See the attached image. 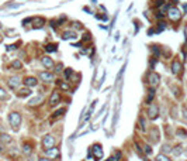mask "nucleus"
Instances as JSON below:
<instances>
[{"label": "nucleus", "mask_w": 187, "mask_h": 161, "mask_svg": "<svg viewBox=\"0 0 187 161\" xmlns=\"http://www.w3.org/2000/svg\"><path fill=\"white\" fill-rule=\"evenodd\" d=\"M9 123H10L11 129L14 131H17L20 129V124H21V114L18 112H11L9 114Z\"/></svg>", "instance_id": "f257e3e1"}, {"label": "nucleus", "mask_w": 187, "mask_h": 161, "mask_svg": "<svg viewBox=\"0 0 187 161\" xmlns=\"http://www.w3.org/2000/svg\"><path fill=\"white\" fill-rule=\"evenodd\" d=\"M167 17H169L173 23H176L182 18V11L179 10L177 7H170V9L167 10Z\"/></svg>", "instance_id": "f03ea898"}, {"label": "nucleus", "mask_w": 187, "mask_h": 161, "mask_svg": "<svg viewBox=\"0 0 187 161\" xmlns=\"http://www.w3.org/2000/svg\"><path fill=\"white\" fill-rule=\"evenodd\" d=\"M146 114H148V117H149L150 120H156V119H158V116H159V107H158V105H155V103H150L149 106H148Z\"/></svg>", "instance_id": "7ed1b4c3"}, {"label": "nucleus", "mask_w": 187, "mask_h": 161, "mask_svg": "<svg viewBox=\"0 0 187 161\" xmlns=\"http://www.w3.org/2000/svg\"><path fill=\"white\" fill-rule=\"evenodd\" d=\"M148 82H149V85L155 89L156 86H159V83H160V75L158 72H150L149 76H148Z\"/></svg>", "instance_id": "20e7f679"}, {"label": "nucleus", "mask_w": 187, "mask_h": 161, "mask_svg": "<svg viewBox=\"0 0 187 161\" xmlns=\"http://www.w3.org/2000/svg\"><path fill=\"white\" fill-rule=\"evenodd\" d=\"M53 145H55V137L52 134H47L42 139V147L45 150H48V148H52Z\"/></svg>", "instance_id": "39448f33"}, {"label": "nucleus", "mask_w": 187, "mask_h": 161, "mask_svg": "<svg viewBox=\"0 0 187 161\" xmlns=\"http://www.w3.org/2000/svg\"><path fill=\"white\" fill-rule=\"evenodd\" d=\"M90 154H93L96 160H102V158H103V148H102V144H93V145H91Z\"/></svg>", "instance_id": "423d86ee"}, {"label": "nucleus", "mask_w": 187, "mask_h": 161, "mask_svg": "<svg viewBox=\"0 0 187 161\" xmlns=\"http://www.w3.org/2000/svg\"><path fill=\"white\" fill-rule=\"evenodd\" d=\"M182 69H183L182 62H180L179 59H175V61L172 62V72H173L175 75H180V74H182Z\"/></svg>", "instance_id": "0eeeda50"}, {"label": "nucleus", "mask_w": 187, "mask_h": 161, "mask_svg": "<svg viewBox=\"0 0 187 161\" xmlns=\"http://www.w3.org/2000/svg\"><path fill=\"white\" fill-rule=\"evenodd\" d=\"M59 102H61V95L58 91H53L52 95L49 96V106H56Z\"/></svg>", "instance_id": "6e6552de"}, {"label": "nucleus", "mask_w": 187, "mask_h": 161, "mask_svg": "<svg viewBox=\"0 0 187 161\" xmlns=\"http://www.w3.org/2000/svg\"><path fill=\"white\" fill-rule=\"evenodd\" d=\"M7 83H9V86H10L11 89H17L20 86V83H21V79L18 76H11V78L7 79Z\"/></svg>", "instance_id": "1a4fd4ad"}, {"label": "nucleus", "mask_w": 187, "mask_h": 161, "mask_svg": "<svg viewBox=\"0 0 187 161\" xmlns=\"http://www.w3.org/2000/svg\"><path fill=\"white\" fill-rule=\"evenodd\" d=\"M39 78H41V80L49 83V82H52V80H53V74H52V72H47V71H44V72H39Z\"/></svg>", "instance_id": "9d476101"}, {"label": "nucleus", "mask_w": 187, "mask_h": 161, "mask_svg": "<svg viewBox=\"0 0 187 161\" xmlns=\"http://www.w3.org/2000/svg\"><path fill=\"white\" fill-rule=\"evenodd\" d=\"M62 40H76L77 38V34L76 31H72V30H66V31L62 32Z\"/></svg>", "instance_id": "9b49d317"}, {"label": "nucleus", "mask_w": 187, "mask_h": 161, "mask_svg": "<svg viewBox=\"0 0 187 161\" xmlns=\"http://www.w3.org/2000/svg\"><path fill=\"white\" fill-rule=\"evenodd\" d=\"M41 64L47 68V69H51V68H53V59L51 58V57H42L41 58Z\"/></svg>", "instance_id": "f8f14e48"}, {"label": "nucleus", "mask_w": 187, "mask_h": 161, "mask_svg": "<svg viewBox=\"0 0 187 161\" xmlns=\"http://www.w3.org/2000/svg\"><path fill=\"white\" fill-rule=\"evenodd\" d=\"M23 82H24V85H26L27 88H32V86H37L38 85L37 78H34V76H27Z\"/></svg>", "instance_id": "ddd939ff"}, {"label": "nucleus", "mask_w": 187, "mask_h": 161, "mask_svg": "<svg viewBox=\"0 0 187 161\" xmlns=\"http://www.w3.org/2000/svg\"><path fill=\"white\" fill-rule=\"evenodd\" d=\"M45 154L48 156V158L53 160V158H58V157H59V150H58V148H55V147H52V148L45 150Z\"/></svg>", "instance_id": "4468645a"}, {"label": "nucleus", "mask_w": 187, "mask_h": 161, "mask_svg": "<svg viewBox=\"0 0 187 161\" xmlns=\"http://www.w3.org/2000/svg\"><path fill=\"white\" fill-rule=\"evenodd\" d=\"M31 95V89L30 88H21V89H18V92H17V96L18 97H27Z\"/></svg>", "instance_id": "2eb2a0df"}, {"label": "nucleus", "mask_w": 187, "mask_h": 161, "mask_svg": "<svg viewBox=\"0 0 187 161\" xmlns=\"http://www.w3.org/2000/svg\"><path fill=\"white\" fill-rule=\"evenodd\" d=\"M150 140L153 141V144L159 141V130L156 129V127H153V129L150 130Z\"/></svg>", "instance_id": "dca6fc26"}, {"label": "nucleus", "mask_w": 187, "mask_h": 161, "mask_svg": "<svg viewBox=\"0 0 187 161\" xmlns=\"http://www.w3.org/2000/svg\"><path fill=\"white\" fill-rule=\"evenodd\" d=\"M11 141H13V139H11L9 134H6V133L0 134V143H1V144L6 145V144H9V143H11Z\"/></svg>", "instance_id": "f3484780"}, {"label": "nucleus", "mask_w": 187, "mask_h": 161, "mask_svg": "<svg viewBox=\"0 0 187 161\" xmlns=\"http://www.w3.org/2000/svg\"><path fill=\"white\" fill-rule=\"evenodd\" d=\"M42 100H44L42 96H35V97H32V99H30L28 105H30V106H38L39 103H42Z\"/></svg>", "instance_id": "a211bd4d"}, {"label": "nucleus", "mask_w": 187, "mask_h": 161, "mask_svg": "<svg viewBox=\"0 0 187 161\" xmlns=\"http://www.w3.org/2000/svg\"><path fill=\"white\" fill-rule=\"evenodd\" d=\"M31 21L34 23V28H41L44 26V18H39V17H35V18H31Z\"/></svg>", "instance_id": "6ab92c4d"}, {"label": "nucleus", "mask_w": 187, "mask_h": 161, "mask_svg": "<svg viewBox=\"0 0 187 161\" xmlns=\"http://www.w3.org/2000/svg\"><path fill=\"white\" fill-rule=\"evenodd\" d=\"M56 83H58V86L62 89V91H70V86L65 82V80H56Z\"/></svg>", "instance_id": "aec40b11"}, {"label": "nucleus", "mask_w": 187, "mask_h": 161, "mask_svg": "<svg viewBox=\"0 0 187 161\" xmlns=\"http://www.w3.org/2000/svg\"><path fill=\"white\" fill-rule=\"evenodd\" d=\"M23 153H24L26 156H30V154L32 153V147H31V144L26 143V144L23 145Z\"/></svg>", "instance_id": "412c9836"}, {"label": "nucleus", "mask_w": 187, "mask_h": 161, "mask_svg": "<svg viewBox=\"0 0 187 161\" xmlns=\"http://www.w3.org/2000/svg\"><path fill=\"white\" fill-rule=\"evenodd\" d=\"M58 49V45L56 44H48V45H45V51L47 52H55Z\"/></svg>", "instance_id": "4be33fe9"}, {"label": "nucleus", "mask_w": 187, "mask_h": 161, "mask_svg": "<svg viewBox=\"0 0 187 161\" xmlns=\"http://www.w3.org/2000/svg\"><path fill=\"white\" fill-rule=\"evenodd\" d=\"M11 68H13V69H21V68H23L21 61H18V59L13 61V62H11Z\"/></svg>", "instance_id": "5701e85b"}, {"label": "nucleus", "mask_w": 187, "mask_h": 161, "mask_svg": "<svg viewBox=\"0 0 187 161\" xmlns=\"http://www.w3.org/2000/svg\"><path fill=\"white\" fill-rule=\"evenodd\" d=\"M153 97H155V89L152 88V89L149 91V93H148V97H146V103H148V105H150V102H152V99H153Z\"/></svg>", "instance_id": "b1692460"}, {"label": "nucleus", "mask_w": 187, "mask_h": 161, "mask_svg": "<svg viewBox=\"0 0 187 161\" xmlns=\"http://www.w3.org/2000/svg\"><path fill=\"white\" fill-rule=\"evenodd\" d=\"M65 112H66V109H64V107H62V109H59V110H56V112L53 113V114H52V117H53V119H58V117H61V116H62V114H64Z\"/></svg>", "instance_id": "393cba45"}, {"label": "nucleus", "mask_w": 187, "mask_h": 161, "mask_svg": "<svg viewBox=\"0 0 187 161\" xmlns=\"http://www.w3.org/2000/svg\"><path fill=\"white\" fill-rule=\"evenodd\" d=\"M172 153H173V156H180V154H182V145H176V147H173Z\"/></svg>", "instance_id": "a878e982"}, {"label": "nucleus", "mask_w": 187, "mask_h": 161, "mask_svg": "<svg viewBox=\"0 0 187 161\" xmlns=\"http://www.w3.org/2000/svg\"><path fill=\"white\" fill-rule=\"evenodd\" d=\"M155 161H172V160L167 156H165V154H159V156H156Z\"/></svg>", "instance_id": "bb28decb"}, {"label": "nucleus", "mask_w": 187, "mask_h": 161, "mask_svg": "<svg viewBox=\"0 0 187 161\" xmlns=\"http://www.w3.org/2000/svg\"><path fill=\"white\" fill-rule=\"evenodd\" d=\"M176 136H179V137H182V139H184V137H187V131L183 129H177L176 130Z\"/></svg>", "instance_id": "cd10ccee"}, {"label": "nucleus", "mask_w": 187, "mask_h": 161, "mask_svg": "<svg viewBox=\"0 0 187 161\" xmlns=\"http://www.w3.org/2000/svg\"><path fill=\"white\" fill-rule=\"evenodd\" d=\"M139 129L142 130V131H145L146 130V123H145V119L144 117H139Z\"/></svg>", "instance_id": "c85d7f7f"}, {"label": "nucleus", "mask_w": 187, "mask_h": 161, "mask_svg": "<svg viewBox=\"0 0 187 161\" xmlns=\"http://www.w3.org/2000/svg\"><path fill=\"white\" fill-rule=\"evenodd\" d=\"M62 72H64V64L59 62V64L55 66V74H62Z\"/></svg>", "instance_id": "c756f323"}, {"label": "nucleus", "mask_w": 187, "mask_h": 161, "mask_svg": "<svg viewBox=\"0 0 187 161\" xmlns=\"http://www.w3.org/2000/svg\"><path fill=\"white\" fill-rule=\"evenodd\" d=\"M9 95H7V92L3 89V88H0V100H3V99H7Z\"/></svg>", "instance_id": "7c9ffc66"}, {"label": "nucleus", "mask_w": 187, "mask_h": 161, "mask_svg": "<svg viewBox=\"0 0 187 161\" xmlns=\"http://www.w3.org/2000/svg\"><path fill=\"white\" fill-rule=\"evenodd\" d=\"M165 28H166V23L159 21L158 23V30H156V31H162V30H165Z\"/></svg>", "instance_id": "2f4dec72"}, {"label": "nucleus", "mask_w": 187, "mask_h": 161, "mask_svg": "<svg viewBox=\"0 0 187 161\" xmlns=\"http://www.w3.org/2000/svg\"><path fill=\"white\" fill-rule=\"evenodd\" d=\"M70 75H72V69H70V68L65 69V79H69Z\"/></svg>", "instance_id": "473e14b6"}, {"label": "nucleus", "mask_w": 187, "mask_h": 161, "mask_svg": "<svg viewBox=\"0 0 187 161\" xmlns=\"http://www.w3.org/2000/svg\"><path fill=\"white\" fill-rule=\"evenodd\" d=\"M162 151H163V154L165 153H170L172 151V148H170V145H167V144H165L163 147H162Z\"/></svg>", "instance_id": "72a5a7b5"}, {"label": "nucleus", "mask_w": 187, "mask_h": 161, "mask_svg": "<svg viewBox=\"0 0 187 161\" xmlns=\"http://www.w3.org/2000/svg\"><path fill=\"white\" fill-rule=\"evenodd\" d=\"M144 151H145V154H150L152 153V148H150V145H144Z\"/></svg>", "instance_id": "f704fd0d"}, {"label": "nucleus", "mask_w": 187, "mask_h": 161, "mask_svg": "<svg viewBox=\"0 0 187 161\" xmlns=\"http://www.w3.org/2000/svg\"><path fill=\"white\" fill-rule=\"evenodd\" d=\"M38 161H52V160L48 158V157H41V158H38Z\"/></svg>", "instance_id": "c9c22d12"}, {"label": "nucleus", "mask_w": 187, "mask_h": 161, "mask_svg": "<svg viewBox=\"0 0 187 161\" xmlns=\"http://www.w3.org/2000/svg\"><path fill=\"white\" fill-rule=\"evenodd\" d=\"M17 48V45H9L7 47V51H13V49H16Z\"/></svg>", "instance_id": "e433bc0d"}, {"label": "nucleus", "mask_w": 187, "mask_h": 161, "mask_svg": "<svg viewBox=\"0 0 187 161\" xmlns=\"http://www.w3.org/2000/svg\"><path fill=\"white\" fill-rule=\"evenodd\" d=\"M3 151H4V144L0 143V153H3Z\"/></svg>", "instance_id": "4c0bfd02"}, {"label": "nucleus", "mask_w": 187, "mask_h": 161, "mask_svg": "<svg viewBox=\"0 0 187 161\" xmlns=\"http://www.w3.org/2000/svg\"><path fill=\"white\" fill-rule=\"evenodd\" d=\"M183 112H184V117L187 119V109H186V107H184V109H183Z\"/></svg>", "instance_id": "58836bf2"}, {"label": "nucleus", "mask_w": 187, "mask_h": 161, "mask_svg": "<svg viewBox=\"0 0 187 161\" xmlns=\"http://www.w3.org/2000/svg\"><path fill=\"white\" fill-rule=\"evenodd\" d=\"M106 161H115V160H114V157H110V158H108V160H106Z\"/></svg>", "instance_id": "ea45409f"}, {"label": "nucleus", "mask_w": 187, "mask_h": 161, "mask_svg": "<svg viewBox=\"0 0 187 161\" xmlns=\"http://www.w3.org/2000/svg\"><path fill=\"white\" fill-rule=\"evenodd\" d=\"M183 7H184V11H187V4H184Z\"/></svg>", "instance_id": "a19ab883"}, {"label": "nucleus", "mask_w": 187, "mask_h": 161, "mask_svg": "<svg viewBox=\"0 0 187 161\" xmlns=\"http://www.w3.org/2000/svg\"><path fill=\"white\" fill-rule=\"evenodd\" d=\"M184 154H186V157H187V147L184 148Z\"/></svg>", "instance_id": "79ce46f5"}, {"label": "nucleus", "mask_w": 187, "mask_h": 161, "mask_svg": "<svg viewBox=\"0 0 187 161\" xmlns=\"http://www.w3.org/2000/svg\"><path fill=\"white\" fill-rule=\"evenodd\" d=\"M173 1H175V3H179V0H173Z\"/></svg>", "instance_id": "37998d69"}, {"label": "nucleus", "mask_w": 187, "mask_h": 161, "mask_svg": "<svg viewBox=\"0 0 187 161\" xmlns=\"http://www.w3.org/2000/svg\"><path fill=\"white\" fill-rule=\"evenodd\" d=\"M186 59H187V57H186Z\"/></svg>", "instance_id": "c03bdc74"}]
</instances>
